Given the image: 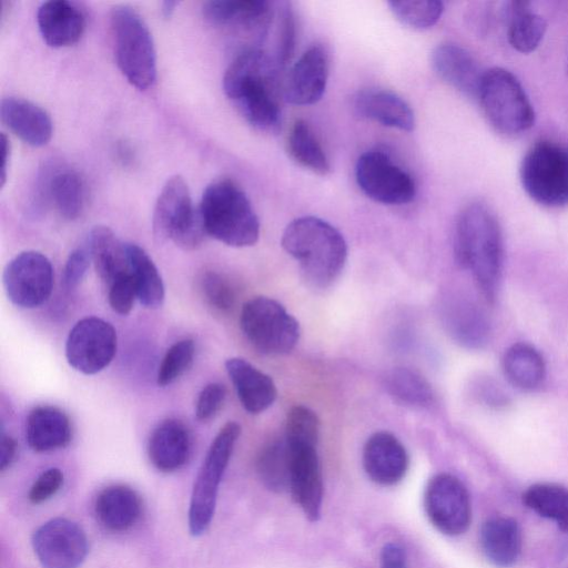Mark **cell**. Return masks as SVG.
<instances>
[{
  "label": "cell",
  "instance_id": "26",
  "mask_svg": "<svg viewBox=\"0 0 568 568\" xmlns=\"http://www.w3.org/2000/svg\"><path fill=\"white\" fill-rule=\"evenodd\" d=\"M143 505L140 495L126 485H111L95 498L94 511L100 524L111 531H125L141 518Z\"/></svg>",
  "mask_w": 568,
  "mask_h": 568
},
{
  "label": "cell",
  "instance_id": "10",
  "mask_svg": "<svg viewBox=\"0 0 568 568\" xmlns=\"http://www.w3.org/2000/svg\"><path fill=\"white\" fill-rule=\"evenodd\" d=\"M520 181L537 203L559 207L568 204V153L549 141L534 144L520 165Z\"/></svg>",
  "mask_w": 568,
  "mask_h": 568
},
{
  "label": "cell",
  "instance_id": "17",
  "mask_svg": "<svg viewBox=\"0 0 568 568\" xmlns=\"http://www.w3.org/2000/svg\"><path fill=\"white\" fill-rule=\"evenodd\" d=\"M286 444L290 453L288 490L307 519L316 521L321 516L323 500V479L317 445L287 442Z\"/></svg>",
  "mask_w": 568,
  "mask_h": 568
},
{
  "label": "cell",
  "instance_id": "28",
  "mask_svg": "<svg viewBox=\"0 0 568 568\" xmlns=\"http://www.w3.org/2000/svg\"><path fill=\"white\" fill-rule=\"evenodd\" d=\"M442 320L453 339L465 347L478 348L488 341V322L480 310L468 301H446L442 306Z\"/></svg>",
  "mask_w": 568,
  "mask_h": 568
},
{
  "label": "cell",
  "instance_id": "24",
  "mask_svg": "<svg viewBox=\"0 0 568 568\" xmlns=\"http://www.w3.org/2000/svg\"><path fill=\"white\" fill-rule=\"evenodd\" d=\"M225 369L246 412L260 414L275 402L277 389L273 379L247 361L229 358Z\"/></svg>",
  "mask_w": 568,
  "mask_h": 568
},
{
  "label": "cell",
  "instance_id": "7",
  "mask_svg": "<svg viewBox=\"0 0 568 568\" xmlns=\"http://www.w3.org/2000/svg\"><path fill=\"white\" fill-rule=\"evenodd\" d=\"M241 426L226 423L216 434L196 475L187 513L191 535H203L214 516L219 487L229 465Z\"/></svg>",
  "mask_w": 568,
  "mask_h": 568
},
{
  "label": "cell",
  "instance_id": "12",
  "mask_svg": "<svg viewBox=\"0 0 568 568\" xmlns=\"http://www.w3.org/2000/svg\"><path fill=\"white\" fill-rule=\"evenodd\" d=\"M116 352V332L106 321L90 316L80 320L70 331L65 356L70 366L85 375L103 371Z\"/></svg>",
  "mask_w": 568,
  "mask_h": 568
},
{
  "label": "cell",
  "instance_id": "27",
  "mask_svg": "<svg viewBox=\"0 0 568 568\" xmlns=\"http://www.w3.org/2000/svg\"><path fill=\"white\" fill-rule=\"evenodd\" d=\"M72 438V427L67 414L54 406H38L28 415L26 439L37 453L65 447Z\"/></svg>",
  "mask_w": 568,
  "mask_h": 568
},
{
  "label": "cell",
  "instance_id": "34",
  "mask_svg": "<svg viewBox=\"0 0 568 568\" xmlns=\"http://www.w3.org/2000/svg\"><path fill=\"white\" fill-rule=\"evenodd\" d=\"M287 151L296 163L313 173L326 175L331 172L324 149L311 126L303 120L293 123L287 135Z\"/></svg>",
  "mask_w": 568,
  "mask_h": 568
},
{
  "label": "cell",
  "instance_id": "50",
  "mask_svg": "<svg viewBox=\"0 0 568 568\" xmlns=\"http://www.w3.org/2000/svg\"><path fill=\"white\" fill-rule=\"evenodd\" d=\"M1 150H2V164H1V185L3 186L7 179V172L10 160V141L4 133H1Z\"/></svg>",
  "mask_w": 568,
  "mask_h": 568
},
{
  "label": "cell",
  "instance_id": "47",
  "mask_svg": "<svg viewBox=\"0 0 568 568\" xmlns=\"http://www.w3.org/2000/svg\"><path fill=\"white\" fill-rule=\"evenodd\" d=\"M89 251L79 247L73 250L64 265L63 283L67 288L75 287L84 277L90 264Z\"/></svg>",
  "mask_w": 568,
  "mask_h": 568
},
{
  "label": "cell",
  "instance_id": "39",
  "mask_svg": "<svg viewBox=\"0 0 568 568\" xmlns=\"http://www.w3.org/2000/svg\"><path fill=\"white\" fill-rule=\"evenodd\" d=\"M389 10L404 26L426 30L437 23L444 12V4L437 0L389 1Z\"/></svg>",
  "mask_w": 568,
  "mask_h": 568
},
{
  "label": "cell",
  "instance_id": "2",
  "mask_svg": "<svg viewBox=\"0 0 568 568\" xmlns=\"http://www.w3.org/2000/svg\"><path fill=\"white\" fill-rule=\"evenodd\" d=\"M454 252L457 263L468 268L488 302L497 296L501 278L504 244L495 214L483 203H470L458 215Z\"/></svg>",
  "mask_w": 568,
  "mask_h": 568
},
{
  "label": "cell",
  "instance_id": "4",
  "mask_svg": "<svg viewBox=\"0 0 568 568\" xmlns=\"http://www.w3.org/2000/svg\"><path fill=\"white\" fill-rule=\"evenodd\" d=\"M200 211L207 235L234 247L255 244L260 222L250 200L230 179H220L206 186Z\"/></svg>",
  "mask_w": 568,
  "mask_h": 568
},
{
  "label": "cell",
  "instance_id": "20",
  "mask_svg": "<svg viewBox=\"0 0 568 568\" xmlns=\"http://www.w3.org/2000/svg\"><path fill=\"white\" fill-rule=\"evenodd\" d=\"M435 73L465 95L477 98L484 72L476 59L455 43L437 45L430 55Z\"/></svg>",
  "mask_w": 568,
  "mask_h": 568
},
{
  "label": "cell",
  "instance_id": "30",
  "mask_svg": "<svg viewBox=\"0 0 568 568\" xmlns=\"http://www.w3.org/2000/svg\"><path fill=\"white\" fill-rule=\"evenodd\" d=\"M480 545L486 558L498 567L514 565L521 551V531L513 518L493 517L480 529Z\"/></svg>",
  "mask_w": 568,
  "mask_h": 568
},
{
  "label": "cell",
  "instance_id": "45",
  "mask_svg": "<svg viewBox=\"0 0 568 568\" xmlns=\"http://www.w3.org/2000/svg\"><path fill=\"white\" fill-rule=\"evenodd\" d=\"M64 480L63 473L57 467H51L41 473L32 484L28 498L34 505L42 504L57 494Z\"/></svg>",
  "mask_w": 568,
  "mask_h": 568
},
{
  "label": "cell",
  "instance_id": "15",
  "mask_svg": "<svg viewBox=\"0 0 568 568\" xmlns=\"http://www.w3.org/2000/svg\"><path fill=\"white\" fill-rule=\"evenodd\" d=\"M31 542L43 568H78L89 551L84 530L62 517L42 524L33 532Z\"/></svg>",
  "mask_w": 568,
  "mask_h": 568
},
{
  "label": "cell",
  "instance_id": "43",
  "mask_svg": "<svg viewBox=\"0 0 568 568\" xmlns=\"http://www.w3.org/2000/svg\"><path fill=\"white\" fill-rule=\"evenodd\" d=\"M295 18L288 3H283L278 17L277 50L275 59L284 68L291 60L295 48Z\"/></svg>",
  "mask_w": 568,
  "mask_h": 568
},
{
  "label": "cell",
  "instance_id": "11",
  "mask_svg": "<svg viewBox=\"0 0 568 568\" xmlns=\"http://www.w3.org/2000/svg\"><path fill=\"white\" fill-rule=\"evenodd\" d=\"M355 178L359 189L382 204H407L416 195L413 178L378 150L367 151L358 158Z\"/></svg>",
  "mask_w": 568,
  "mask_h": 568
},
{
  "label": "cell",
  "instance_id": "33",
  "mask_svg": "<svg viewBox=\"0 0 568 568\" xmlns=\"http://www.w3.org/2000/svg\"><path fill=\"white\" fill-rule=\"evenodd\" d=\"M385 388L397 403L417 408L429 407L434 402L430 384L418 372L395 367L385 377Z\"/></svg>",
  "mask_w": 568,
  "mask_h": 568
},
{
  "label": "cell",
  "instance_id": "29",
  "mask_svg": "<svg viewBox=\"0 0 568 568\" xmlns=\"http://www.w3.org/2000/svg\"><path fill=\"white\" fill-rule=\"evenodd\" d=\"M88 251L97 273L108 286L130 272L126 243L121 242L108 226L98 225L91 230Z\"/></svg>",
  "mask_w": 568,
  "mask_h": 568
},
{
  "label": "cell",
  "instance_id": "44",
  "mask_svg": "<svg viewBox=\"0 0 568 568\" xmlns=\"http://www.w3.org/2000/svg\"><path fill=\"white\" fill-rule=\"evenodd\" d=\"M135 298H138V293L130 272L121 275L109 285V304L118 314H129Z\"/></svg>",
  "mask_w": 568,
  "mask_h": 568
},
{
  "label": "cell",
  "instance_id": "46",
  "mask_svg": "<svg viewBox=\"0 0 568 568\" xmlns=\"http://www.w3.org/2000/svg\"><path fill=\"white\" fill-rule=\"evenodd\" d=\"M226 396L224 385L210 383L200 392L195 404V416L199 420L211 419L222 407Z\"/></svg>",
  "mask_w": 568,
  "mask_h": 568
},
{
  "label": "cell",
  "instance_id": "31",
  "mask_svg": "<svg viewBox=\"0 0 568 568\" xmlns=\"http://www.w3.org/2000/svg\"><path fill=\"white\" fill-rule=\"evenodd\" d=\"M503 371L508 382L521 390L538 388L546 376L542 356L526 343H516L505 352Z\"/></svg>",
  "mask_w": 568,
  "mask_h": 568
},
{
  "label": "cell",
  "instance_id": "51",
  "mask_svg": "<svg viewBox=\"0 0 568 568\" xmlns=\"http://www.w3.org/2000/svg\"><path fill=\"white\" fill-rule=\"evenodd\" d=\"M178 4H179L178 1H171V0H166V1L162 2V8H161L162 14L165 18L170 17L173 13V11L175 10Z\"/></svg>",
  "mask_w": 568,
  "mask_h": 568
},
{
  "label": "cell",
  "instance_id": "32",
  "mask_svg": "<svg viewBox=\"0 0 568 568\" xmlns=\"http://www.w3.org/2000/svg\"><path fill=\"white\" fill-rule=\"evenodd\" d=\"M130 273L138 300L148 308H158L164 301L162 277L148 253L134 243H126Z\"/></svg>",
  "mask_w": 568,
  "mask_h": 568
},
{
  "label": "cell",
  "instance_id": "13",
  "mask_svg": "<svg viewBox=\"0 0 568 568\" xmlns=\"http://www.w3.org/2000/svg\"><path fill=\"white\" fill-rule=\"evenodd\" d=\"M3 286L8 298L22 308L43 304L53 288V267L49 258L36 251L14 256L3 272Z\"/></svg>",
  "mask_w": 568,
  "mask_h": 568
},
{
  "label": "cell",
  "instance_id": "36",
  "mask_svg": "<svg viewBox=\"0 0 568 568\" xmlns=\"http://www.w3.org/2000/svg\"><path fill=\"white\" fill-rule=\"evenodd\" d=\"M509 16L508 41L510 45L521 53L536 50L546 33V20L530 11L528 2H511Z\"/></svg>",
  "mask_w": 568,
  "mask_h": 568
},
{
  "label": "cell",
  "instance_id": "14",
  "mask_svg": "<svg viewBox=\"0 0 568 568\" xmlns=\"http://www.w3.org/2000/svg\"><path fill=\"white\" fill-rule=\"evenodd\" d=\"M424 507L429 521L443 534H464L471 520V506L464 484L450 474H437L428 483Z\"/></svg>",
  "mask_w": 568,
  "mask_h": 568
},
{
  "label": "cell",
  "instance_id": "42",
  "mask_svg": "<svg viewBox=\"0 0 568 568\" xmlns=\"http://www.w3.org/2000/svg\"><path fill=\"white\" fill-rule=\"evenodd\" d=\"M200 287L206 302L219 311L233 307L236 293L231 282L216 272H205L200 281Z\"/></svg>",
  "mask_w": 568,
  "mask_h": 568
},
{
  "label": "cell",
  "instance_id": "52",
  "mask_svg": "<svg viewBox=\"0 0 568 568\" xmlns=\"http://www.w3.org/2000/svg\"><path fill=\"white\" fill-rule=\"evenodd\" d=\"M567 153H568V151H567Z\"/></svg>",
  "mask_w": 568,
  "mask_h": 568
},
{
  "label": "cell",
  "instance_id": "37",
  "mask_svg": "<svg viewBox=\"0 0 568 568\" xmlns=\"http://www.w3.org/2000/svg\"><path fill=\"white\" fill-rule=\"evenodd\" d=\"M523 500L528 508L568 532V488L557 484H536L525 491Z\"/></svg>",
  "mask_w": 568,
  "mask_h": 568
},
{
  "label": "cell",
  "instance_id": "8",
  "mask_svg": "<svg viewBox=\"0 0 568 568\" xmlns=\"http://www.w3.org/2000/svg\"><path fill=\"white\" fill-rule=\"evenodd\" d=\"M153 232L159 241L171 240L183 250H195L207 235L200 207L193 205L182 176L170 178L163 185L153 213Z\"/></svg>",
  "mask_w": 568,
  "mask_h": 568
},
{
  "label": "cell",
  "instance_id": "48",
  "mask_svg": "<svg viewBox=\"0 0 568 568\" xmlns=\"http://www.w3.org/2000/svg\"><path fill=\"white\" fill-rule=\"evenodd\" d=\"M381 568H407L405 550L394 542L385 545L381 554Z\"/></svg>",
  "mask_w": 568,
  "mask_h": 568
},
{
  "label": "cell",
  "instance_id": "1",
  "mask_svg": "<svg viewBox=\"0 0 568 568\" xmlns=\"http://www.w3.org/2000/svg\"><path fill=\"white\" fill-rule=\"evenodd\" d=\"M281 69L275 57L251 48L236 55L223 77L226 97L241 115L262 132L276 133L281 129Z\"/></svg>",
  "mask_w": 568,
  "mask_h": 568
},
{
  "label": "cell",
  "instance_id": "9",
  "mask_svg": "<svg viewBox=\"0 0 568 568\" xmlns=\"http://www.w3.org/2000/svg\"><path fill=\"white\" fill-rule=\"evenodd\" d=\"M240 326L250 344L265 355L287 354L300 338L296 318L281 303L265 296L243 305Z\"/></svg>",
  "mask_w": 568,
  "mask_h": 568
},
{
  "label": "cell",
  "instance_id": "49",
  "mask_svg": "<svg viewBox=\"0 0 568 568\" xmlns=\"http://www.w3.org/2000/svg\"><path fill=\"white\" fill-rule=\"evenodd\" d=\"M17 455V444L16 440L9 436L6 435L3 432L1 434V442H0V469L3 471L16 459Z\"/></svg>",
  "mask_w": 568,
  "mask_h": 568
},
{
  "label": "cell",
  "instance_id": "5",
  "mask_svg": "<svg viewBox=\"0 0 568 568\" xmlns=\"http://www.w3.org/2000/svg\"><path fill=\"white\" fill-rule=\"evenodd\" d=\"M111 30L122 74L139 90H148L156 80V52L148 26L132 8L118 6L111 12Z\"/></svg>",
  "mask_w": 568,
  "mask_h": 568
},
{
  "label": "cell",
  "instance_id": "19",
  "mask_svg": "<svg viewBox=\"0 0 568 568\" xmlns=\"http://www.w3.org/2000/svg\"><path fill=\"white\" fill-rule=\"evenodd\" d=\"M408 454L397 437L388 432L371 435L363 448V466L376 484L392 486L403 479L408 469Z\"/></svg>",
  "mask_w": 568,
  "mask_h": 568
},
{
  "label": "cell",
  "instance_id": "22",
  "mask_svg": "<svg viewBox=\"0 0 568 568\" xmlns=\"http://www.w3.org/2000/svg\"><path fill=\"white\" fill-rule=\"evenodd\" d=\"M191 435L179 419L169 418L152 432L148 443V454L153 466L164 473L182 468L191 455Z\"/></svg>",
  "mask_w": 568,
  "mask_h": 568
},
{
  "label": "cell",
  "instance_id": "18",
  "mask_svg": "<svg viewBox=\"0 0 568 568\" xmlns=\"http://www.w3.org/2000/svg\"><path fill=\"white\" fill-rule=\"evenodd\" d=\"M329 58L320 44L310 47L291 68L283 82V98L294 105H311L325 92Z\"/></svg>",
  "mask_w": 568,
  "mask_h": 568
},
{
  "label": "cell",
  "instance_id": "41",
  "mask_svg": "<svg viewBox=\"0 0 568 568\" xmlns=\"http://www.w3.org/2000/svg\"><path fill=\"white\" fill-rule=\"evenodd\" d=\"M195 355V345L192 339H182L174 343L165 353L160 364L156 383L168 386L181 377L192 365Z\"/></svg>",
  "mask_w": 568,
  "mask_h": 568
},
{
  "label": "cell",
  "instance_id": "35",
  "mask_svg": "<svg viewBox=\"0 0 568 568\" xmlns=\"http://www.w3.org/2000/svg\"><path fill=\"white\" fill-rule=\"evenodd\" d=\"M47 185L48 195L64 219L75 220L81 215L85 204V186L75 171H57L50 175Z\"/></svg>",
  "mask_w": 568,
  "mask_h": 568
},
{
  "label": "cell",
  "instance_id": "21",
  "mask_svg": "<svg viewBox=\"0 0 568 568\" xmlns=\"http://www.w3.org/2000/svg\"><path fill=\"white\" fill-rule=\"evenodd\" d=\"M37 22L43 40L53 48L72 45L85 29L83 12L65 0L43 2L38 9Z\"/></svg>",
  "mask_w": 568,
  "mask_h": 568
},
{
  "label": "cell",
  "instance_id": "25",
  "mask_svg": "<svg viewBox=\"0 0 568 568\" xmlns=\"http://www.w3.org/2000/svg\"><path fill=\"white\" fill-rule=\"evenodd\" d=\"M354 109L364 119L384 126L412 131L415 115L410 105L398 94L381 89H367L354 98Z\"/></svg>",
  "mask_w": 568,
  "mask_h": 568
},
{
  "label": "cell",
  "instance_id": "6",
  "mask_svg": "<svg viewBox=\"0 0 568 568\" xmlns=\"http://www.w3.org/2000/svg\"><path fill=\"white\" fill-rule=\"evenodd\" d=\"M477 99L488 122L503 134H521L535 123V111L526 91L506 69L491 68L484 72Z\"/></svg>",
  "mask_w": 568,
  "mask_h": 568
},
{
  "label": "cell",
  "instance_id": "40",
  "mask_svg": "<svg viewBox=\"0 0 568 568\" xmlns=\"http://www.w3.org/2000/svg\"><path fill=\"white\" fill-rule=\"evenodd\" d=\"M320 426L314 410L304 405H295L287 412L284 438L293 444L317 445Z\"/></svg>",
  "mask_w": 568,
  "mask_h": 568
},
{
  "label": "cell",
  "instance_id": "16",
  "mask_svg": "<svg viewBox=\"0 0 568 568\" xmlns=\"http://www.w3.org/2000/svg\"><path fill=\"white\" fill-rule=\"evenodd\" d=\"M202 12L212 26L253 42L266 37L274 14L272 3L264 0H212Z\"/></svg>",
  "mask_w": 568,
  "mask_h": 568
},
{
  "label": "cell",
  "instance_id": "23",
  "mask_svg": "<svg viewBox=\"0 0 568 568\" xmlns=\"http://www.w3.org/2000/svg\"><path fill=\"white\" fill-rule=\"evenodd\" d=\"M1 121L23 142L32 146L47 144L52 135V121L45 110L36 103L16 97L0 102Z\"/></svg>",
  "mask_w": 568,
  "mask_h": 568
},
{
  "label": "cell",
  "instance_id": "3",
  "mask_svg": "<svg viewBox=\"0 0 568 568\" xmlns=\"http://www.w3.org/2000/svg\"><path fill=\"white\" fill-rule=\"evenodd\" d=\"M282 246L298 263L304 278L321 288L338 277L347 258L342 233L316 216H301L287 224Z\"/></svg>",
  "mask_w": 568,
  "mask_h": 568
},
{
  "label": "cell",
  "instance_id": "38",
  "mask_svg": "<svg viewBox=\"0 0 568 568\" xmlns=\"http://www.w3.org/2000/svg\"><path fill=\"white\" fill-rule=\"evenodd\" d=\"M256 471L268 489H288L290 453L284 437L270 442L261 449L256 459Z\"/></svg>",
  "mask_w": 568,
  "mask_h": 568
}]
</instances>
